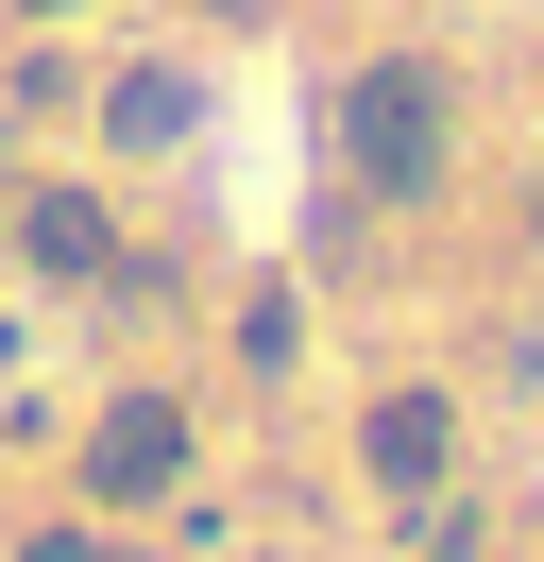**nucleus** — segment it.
Masks as SVG:
<instances>
[{"mask_svg": "<svg viewBox=\"0 0 544 562\" xmlns=\"http://www.w3.org/2000/svg\"><path fill=\"white\" fill-rule=\"evenodd\" d=\"M340 154H358V188H426L442 171V86L426 69H358L340 86Z\"/></svg>", "mask_w": 544, "mask_h": 562, "instance_id": "obj_1", "label": "nucleus"}, {"mask_svg": "<svg viewBox=\"0 0 544 562\" xmlns=\"http://www.w3.org/2000/svg\"><path fill=\"white\" fill-rule=\"evenodd\" d=\"M86 477H102V494H170V477H188V426H170V409H120V426L86 443Z\"/></svg>", "mask_w": 544, "mask_h": 562, "instance_id": "obj_2", "label": "nucleus"}, {"mask_svg": "<svg viewBox=\"0 0 544 562\" xmlns=\"http://www.w3.org/2000/svg\"><path fill=\"white\" fill-rule=\"evenodd\" d=\"M374 477H442V409H426V392L374 409Z\"/></svg>", "mask_w": 544, "mask_h": 562, "instance_id": "obj_3", "label": "nucleus"}, {"mask_svg": "<svg viewBox=\"0 0 544 562\" xmlns=\"http://www.w3.org/2000/svg\"><path fill=\"white\" fill-rule=\"evenodd\" d=\"M120 137H188V69H136L120 86Z\"/></svg>", "mask_w": 544, "mask_h": 562, "instance_id": "obj_4", "label": "nucleus"}, {"mask_svg": "<svg viewBox=\"0 0 544 562\" xmlns=\"http://www.w3.org/2000/svg\"><path fill=\"white\" fill-rule=\"evenodd\" d=\"M34 562H102V546H34Z\"/></svg>", "mask_w": 544, "mask_h": 562, "instance_id": "obj_5", "label": "nucleus"}]
</instances>
